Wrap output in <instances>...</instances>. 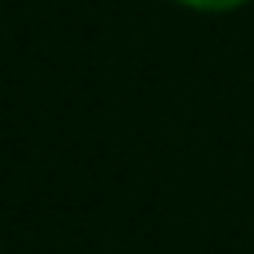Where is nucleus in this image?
Masks as SVG:
<instances>
[{
    "mask_svg": "<svg viewBox=\"0 0 254 254\" xmlns=\"http://www.w3.org/2000/svg\"><path fill=\"white\" fill-rule=\"evenodd\" d=\"M167 4L187 16H234V12L250 8L254 0H167Z\"/></svg>",
    "mask_w": 254,
    "mask_h": 254,
    "instance_id": "nucleus-1",
    "label": "nucleus"
}]
</instances>
